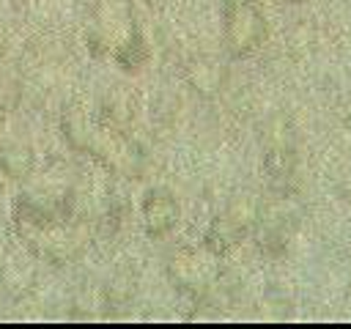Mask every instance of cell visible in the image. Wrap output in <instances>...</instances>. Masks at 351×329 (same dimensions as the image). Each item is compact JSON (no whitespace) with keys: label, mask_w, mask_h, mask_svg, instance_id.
Wrapping results in <instances>:
<instances>
[{"label":"cell","mask_w":351,"mask_h":329,"mask_svg":"<svg viewBox=\"0 0 351 329\" xmlns=\"http://www.w3.org/2000/svg\"><path fill=\"white\" fill-rule=\"evenodd\" d=\"M222 38L230 58H247L263 44L266 16L255 0H228Z\"/></svg>","instance_id":"cell-1"},{"label":"cell","mask_w":351,"mask_h":329,"mask_svg":"<svg viewBox=\"0 0 351 329\" xmlns=\"http://www.w3.org/2000/svg\"><path fill=\"white\" fill-rule=\"evenodd\" d=\"M140 211H143V228H145L148 239L167 236L178 225V217H181L178 200L167 189H148Z\"/></svg>","instance_id":"cell-2"},{"label":"cell","mask_w":351,"mask_h":329,"mask_svg":"<svg viewBox=\"0 0 351 329\" xmlns=\"http://www.w3.org/2000/svg\"><path fill=\"white\" fill-rule=\"evenodd\" d=\"M247 233V222L236 214H222L217 219H211V225L206 228V236H203V247L208 255L219 258V255H228Z\"/></svg>","instance_id":"cell-3"},{"label":"cell","mask_w":351,"mask_h":329,"mask_svg":"<svg viewBox=\"0 0 351 329\" xmlns=\"http://www.w3.org/2000/svg\"><path fill=\"white\" fill-rule=\"evenodd\" d=\"M170 277L173 282L181 288V291H189V293H197L208 285L211 280V266L203 263L200 255L195 252H184V255H176L170 260Z\"/></svg>","instance_id":"cell-4"},{"label":"cell","mask_w":351,"mask_h":329,"mask_svg":"<svg viewBox=\"0 0 351 329\" xmlns=\"http://www.w3.org/2000/svg\"><path fill=\"white\" fill-rule=\"evenodd\" d=\"M148 44H145V38H143V33H132L123 44H118L115 49H112V58H115V63L123 69V71H137V69H143L145 66V60H148Z\"/></svg>","instance_id":"cell-5"},{"label":"cell","mask_w":351,"mask_h":329,"mask_svg":"<svg viewBox=\"0 0 351 329\" xmlns=\"http://www.w3.org/2000/svg\"><path fill=\"white\" fill-rule=\"evenodd\" d=\"M186 77H189V82H192V88H195L197 93H214V90L219 88V82H222L219 66H217L214 60H208V58L195 60V63L189 66Z\"/></svg>","instance_id":"cell-6"},{"label":"cell","mask_w":351,"mask_h":329,"mask_svg":"<svg viewBox=\"0 0 351 329\" xmlns=\"http://www.w3.org/2000/svg\"><path fill=\"white\" fill-rule=\"evenodd\" d=\"M293 167H296V159L285 148H277V151H271L266 156V170H269V175L274 181H288L293 175Z\"/></svg>","instance_id":"cell-7"},{"label":"cell","mask_w":351,"mask_h":329,"mask_svg":"<svg viewBox=\"0 0 351 329\" xmlns=\"http://www.w3.org/2000/svg\"><path fill=\"white\" fill-rule=\"evenodd\" d=\"M5 173H11L14 178H22L27 170H30V151L25 148H3V156H0Z\"/></svg>","instance_id":"cell-8"},{"label":"cell","mask_w":351,"mask_h":329,"mask_svg":"<svg viewBox=\"0 0 351 329\" xmlns=\"http://www.w3.org/2000/svg\"><path fill=\"white\" fill-rule=\"evenodd\" d=\"M88 49H90L93 55H104V52H110V47H104V41H101L99 36H88Z\"/></svg>","instance_id":"cell-9"},{"label":"cell","mask_w":351,"mask_h":329,"mask_svg":"<svg viewBox=\"0 0 351 329\" xmlns=\"http://www.w3.org/2000/svg\"><path fill=\"white\" fill-rule=\"evenodd\" d=\"M280 3H285V5H302V3H310V0H280Z\"/></svg>","instance_id":"cell-10"},{"label":"cell","mask_w":351,"mask_h":329,"mask_svg":"<svg viewBox=\"0 0 351 329\" xmlns=\"http://www.w3.org/2000/svg\"><path fill=\"white\" fill-rule=\"evenodd\" d=\"M3 277H5V271H3V266H0V285H3Z\"/></svg>","instance_id":"cell-11"}]
</instances>
